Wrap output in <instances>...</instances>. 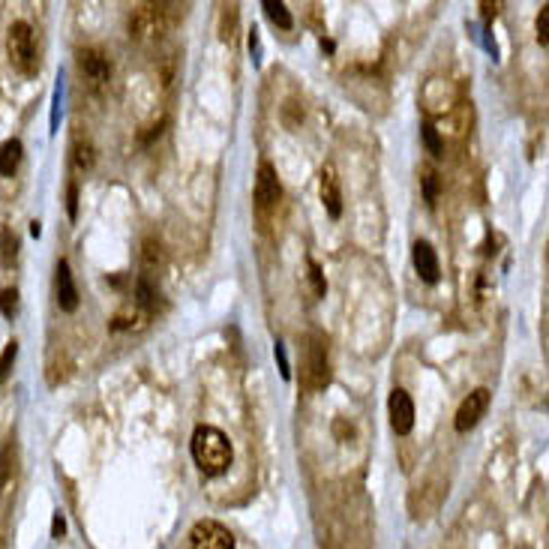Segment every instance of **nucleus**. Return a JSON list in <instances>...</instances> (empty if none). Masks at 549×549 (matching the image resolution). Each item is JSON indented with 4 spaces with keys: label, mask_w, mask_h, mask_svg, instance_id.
Wrapping results in <instances>:
<instances>
[{
    "label": "nucleus",
    "mask_w": 549,
    "mask_h": 549,
    "mask_svg": "<svg viewBox=\"0 0 549 549\" xmlns=\"http://www.w3.org/2000/svg\"><path fill=\"white\" fill-rule=\"evenodd\" d=\"M193 459L204 477H222L234 459L229 436L216 427H198L193 432Z\"/></svg>",
    "instance_id": "1"
},
{
    "label": "nucleus",
    "mask_w": 549,
    "mask_h": 549,
    "mask_svg": "<svg viewBox=\"0 0 549 549\" xmlns=\"http://www.w3.org/2000/svg\"><path fill=\"white\" fill-rule=\"evenodd\" d=\"M330 355H328V337L319 330L306 333L303 339V360H301V384L303 391L319 393L330 384Z\"/></svg>",
    "instance_id": "2"
},
{
    "label": "nucleus",
    "mask_w": 549,
    "mask_h": 549,
    "mask_svg": "<svg viewBox=\"0 0 549 549\" xmlns=\"http://www.w3.org/2000/svg\"><path fill=\"white\" fill-rule=\"evenodd\" d=\"M6 54H9V63H13L22 76H36V72H40V58H36L33 31H31V24H27V22H15L13 27H9Z\"/></svg>",
    "instance_id": "3"
},
{
    "label": "nucleus",
    "mask_w": 549,
    "mask_h": 549,
    "mask_svg": "<svg viewBox=\"0 0 549 549\" xmlns=\"http://www.w3.org/2000/svg\"><path fill=\"white\" fill-rule=\"evenodd\" d=\"M168 27V6L162 4H141L130 15V36L135 42H157Z\"/></svg>",
    "instance_id": "4"
},
{
    "label": "nucleus",
    "mask_w": 549,
    "mask_h": 549,
    "mask_svg": "<svg viewBox=\"0 0 549 549\" xmlns=\"http://www.w3.org/2000/svg\"><path fill=\"white\" fill-rule=\"evenodd\" d=\"M279 198H283V186H279V175L270 162H261L258 175H256V216L261 222V229H267L270 213L276 211Z\"/></svg>",
    "instance_id": "5"
},
{
    "label": "nucleus",
    "mask_w": 549,
    "mask_h": 549,
    "mask_svg": "<svg viewBox=\"0 0 549 549\" xmlns=\"http://www.w3.org/2000/svg\"><path fill=\"white\" fill-rule=\"evenodd\" d=\"M189 546L193 549H238L234 535L216 519H198L189 531Z\"/></svg>",
    "instance_id": "6"
},
{
    "label": "nucleus",
    "mask_w": 549,
    "mask_h": 549,
    "mask_svg": "<svg viewBox=\"0 0 549 549\" xmlns=\"http://www.w3.org/2000/svg\"><path fill=\"white\" fill-rule=\"evenodd\" d=\"M486 409H490V391H486V387H477V391L468 393L465 400L459 402L456 420H454V427H456L459 436H465L468 429H474L477 423H481L483 414H486Z\"/></svg>",
    "instance_id": "7"
},
{
    "label": "nucleus",
    "mask_w": 549,
    "mask_h": 549,
    "mask_svg": "<svg viewBox=\"0 0 549 549\" xmlns=\"http://www.w3.org/2000/svg\"><path fill=\"white\" fill-rule=\"evenodd\" d=\"M78 69H81V76L87 78V85L96 87V90L105 87L108 78H112V63H108L105 51H99V49H81L78 51Z\"/></svg>",
    "instance_id": "8"
},
{
    "label": "nucleus",
    "mask_w": 549,
    "mask_h": 549,
    "mask_svg": "<svg viewBox=\"0 0 549 549\" xmlns=\"http://www.w3.org/2000/svg\"><path fill=\"white\" fill-rule=\"evenodd\" d=\"M387 411H391V427L396 436H409L414 427V402L402 387H393L391 400H387Z\"/></svg>",
    "instance_id": "9"
},
{
    "label": "nucleus",
    "mask_w": 549,
    "mask_h": 549,
    "mask_svg": "<svg viewBox=\"0 0 549 549\" xmlns=\"http://www.w3.org/2000/svg\"><path fill=\"white\" fill-rule=\"evenodd\" d=\"M54 294H58V306L63 312H76L78 310V288L76 279H72L69 261L60 258L58 270H54Z\"/></svg>",
    "instance_id": "10"
},
{
    "label": "nucleus",
    "mask_w": 549,
    "mask_h": 549,
    "mask_svg": "<svg viewBox=\"0 0 549 549\" xmlns=\"http://www.w3.org/2000/svg\"><path fill=\"white\" fill-rule=\"evenodd\" d=\"M411 261H414V270H418V276L423 279V283H429V285L438 283L441 267H438V256H436V249H432L429 240H414Z\"/></svg>",
    "instance_id": "11"
},
{
    "label": "nucleus",
    "mask_w": 549,
    "mask_h": 549,
    "mask_svg": "<svg viewBox=\"0 0 549 549\" xmlns=\"http://www.w3.org/2000/svg\"><path fill=\"white\" fill-rule=\"evenodd\" d=\"M319 189H321V202H324L328 216L330 220H339L342 216V189H339V177H337V171H333V166L321 168Z\"/></svg>",
    "instance_id": "12"
},
{
    "label": "nucleus",
    "mask_w": 549,
    "mask_h": 549,
    "mask_svg": "<svg viewBox=\"0 0 549 549\" xmlns=\"http://www.w3.org/2000/svg\"><path fill=\"white\" fill-rule=\"evenodd\" d=\"M162 265H166V252H162V243L148 238V240H144V247H141V276L153 283V276L159 274Z\"/></svg>",
    "instance_id": "13"
},
{
    "label": "nucleus",
    "mask_w": 549,
    "mask_h": 549,
    "mask_svg": "<svg viewBox=\"0 0 549 549\" xmlns=\"http://www.w3.org/2000/svg\"><path fill=\"white\" fill-rule=\"evenodd\" d=\"M22 157H24V148L18 139H9L0 144V175L4 177L15 175V168L22 166Z\"/></svg>",
    "instance_id": "14"
},
{
    "label": "nucleus",
    "mask_w": 549,
    "mask_h": 549,
    "mask_svg": "<svg viewBox=\"0 0 549 549\" xmlns=\"http://www.w3.org/2000/svg\"><path fill=\"white\" fill-rule=\"evenodd\" d=\"M13 477H15V438H9L6 445L0 447V492H6Z\"/></svg>",
    "instance_id": "15"
},
{
    "label": "nucleus",
    "mask_w": 549,
    "mask_h": 549,
    "mask_svg": "<svg viewBox=\"0 0 549 549\" xmlns=\"http://www.w3.org/2000/svg\"><path fill=\"white\" fill-rule=\"evenodd\" d=\"M94 162H96V148L90 144V139H76V144H72V166L78 171H90Z\"/></svg>",
    "instance_id": "16"
},
{
    "label": "nucleus",
    "mask_w": 549,
    "mask_h": 549,
    "mask_svg": "<svg viewBox=\"0 0 549 549\" xmlns=\"http://www.w3.org/2000/svg\"><path fill=\"white\" fill-rule=\"evenodd\" d=\"M261 9H265V15L276 27H283V31H292V27H294V18H292V13H288V6L283 4V0H265Z\"/></svg>",
    "instance_id": "17"
},
{
    "label": "nucleus",
    "mask_w": 549,
    "mask_h": 549,
    "mask_svg": "<svg viewBox=\"0 0 549 549\" xmlns=\"http://www.w3.org/2000/svg\"><path fill=\"white\" fill-rule=\"evenodd\" d=\"M18 258V238L13 234V229H0V261L6 267H13Z\"/></svg>",
    "instance_id": "18"
},
{
    "label": "nucleus",
    "mask_w": 549,
    "mask_h": 549,
    "mask_svg": "<svg viewBox=\"0 0 549 549\" xmlns=\"http://www.w3.org/2000/svg\"><path fill=\"white\" fill-rule=\"evenodd\" d=\"M234 31H238V6H222V15H220V36L222 42H234Z\"/></svg>",
    "instance_id": "19"
},
{
    "label": "nucleus",
    "mask_w": 549,
    "mask_h": 549,
    "mask_svg": "<svg viewBox=\"0 0 549 549\" xmlns=\"http://www.w3.org/2000/svg\"><path fill=\"white\" fill-rule=\"evenodd\" d=\"M420 184H423V198H427V204H429V207H436V204H438V193H441V180H438V175H436V171H432V168H423Z\"/></svg>",
    "instance_id": "20"
},
{
    "label": "nucleus",
    "mask_w": 549,
    "mask_h": 549,
    "mask_svg": "<svg viewBox=\"0 0 549 549\" xmlns=\"http://www.w3.org/2000/svg\"><path fill=\"white\" fill-rule=\"evenodd\" d=\"M420 135H423V144H427V150L432 157H441V150H445V144H441V135L432 123H423L420 126Z\"/></svg>",
    "instance_id": "21"
},
{
    "label": "nucleus",
    "mask_w": 549,
    "mask_h": 549,
    "mask_svg": "<svg viewBox=\"0 0 549 549\" xmlns=\"http://www.w3.org/2000/svg\"><path fill=\"white\" fill-rule=\"evenodd\" d=\"M15 357H18V342L15 339H9L4 351H0V382L13 373V364H15Z\"/></svg>",
    "instance_id": "22"
},
{
    "label": "nucleus",
    "mask_w": 549,
    "mask_h": 549,
    "mask_svg": "<svg viewBox=\"0 0 549 549\" xmlns=\"http://www.w3.org/2000/svg\"><path fill=\"white\" fill-rule=\"evenodd\" d=\"M303 121V108L294 103V99H288V103L283 105V123L288 126V130H297Z\"/></svg>",
    "instance_id": "23"
},
{
    "label": "nucleus",
    "mask_w": 549,
    "mask_h": 549,
    "mask_svg": "<svg viewBox=\"0 0 549 549\" xmlns=\"http://www.w3.org/2000/svg\"><path fill=\"white\" fill-rule=\"evenodd\" d=\"M0 312H4L6 319H15L18 315V292L15 288H4V292H0Z\"/></svg>",
    "instance_id": "24"
},
{
    "label": "nucleus",
    "mask_w": 549,
    "mask_h": 549,
    "mask_svg": "<svg viewBox=\"0 0 549 549\" xmlns=\"http://www.w3.org/2000/svg\"><path fill=\"white\" fill-rule=\"evenodd\" d=\"M310 279H312V292H315V297H324V292H328V283H324L321 267L315 265L312 258H310Z\"/></svg>",
    "instance_id": "25"
},
{
    "label": "nucleus",
    "mask_w": 549,
    "mask_h": 549,
    "mask_svg": "<svg viewBox=\"0 0 549 549\" xmlns=\"http://www.w3.org/2000/svg\"><path fill=\"white\" fill-rule=\"evenodd\" d=\"M537 42L540 45L549 42V6L540 9V15H537Z\"/></svg>",
    "instance_id": "26"
},
{
    "label": "nucleus",
    "mask_w": 549,
    "mask_h": 549,
    "mask_svg": "<svg viewBox=\"0 0 549 549\" xmlns=\"http://www.w3.org/2000/svg\"><path fill=\"white\" fill-rule=\"evenodd\" d=\"M67 211H69V220H76L78 216V184L67 186Z\"/></svg>",
    "instance_id": "27"
},
{
    "label": "nucleus",
    "mask_w": 549,
    "mask_h": 549,
    "mask_svg": "<svg viewBox=\"0 0 549 549\" xmlns=\"http://www.w3.org/2000/svg\"><path fill=\"white\" fill-rule=\"evenodd\" d=\"M274 355L279 360V375H283L285 382H288V378H292V369H288V357H285V346H283V342H276V346H274Z\"/></svg>",
    "instance_id": "28"
},
{
    "label": "nucleus",
    "mask_w": 549,
    "mask_h": 549,
    "mask_svg": "<svg viewBox=\"0 0 549 549\" xmlns=\"http://www.w3.org/2000/svg\"><path fill=\"white\" fill-rule=\"evenodd\" d=\"M60 94H63V85L58 78V87H54V105H51V132H58V117H60Z\"/></svg>",
    "instance_id": "29"
},
{
    "label": "nucleus",
    "mask_w": 549,
    "mask_h": 549,
    "mask_svg": "<svg viewBox=\"0 0 549 549\" xmlns=\"http://www.w3.org/2000/svg\"><path fill=\"white\" fill-rule=\"evenodd\" d=\"M63 531H67V522H63L60 513H54V522H51V535L54 537H63Z\"/></svg>",
    "instance_id": "30"
},
{
    "label": "nucleus",
    "mask_w": 549,
    "mask_h": 549,
    "mask_svg": "<svg viewBox=\"0 0 549 549\" xmlns=\"http://www.w3.org/2000/svg\"><path fill=\"white\" fill-rule=\"evenodd\" d=\"M31 234H33V238H40V234H42V225L36 222V220L31 222Z\"/></svg>",
    "instance_id": "31"
},
{
    "label": "nucleus",
    "mask_w": 549,
    "mask_h": 549,
    "mask_svg": "<svg viewBox=\"0 0 549 549\" xmlns=\"http://www.w3.org/2000/svg\"><path fill=\"white\" fill-rule=\"evenodd\" d=\"M0 549H4V544H0Z\"/></svg>",
    "instance_id": "32"
}]
</instances>
